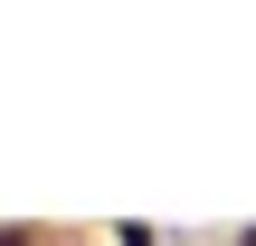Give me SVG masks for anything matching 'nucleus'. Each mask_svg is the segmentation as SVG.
Listing matches in <instances>:
<instances>
[{"label": "nucleus", "instance_id": "f257e3e1", "mask_svg": "<svg viewBox=\"0 0 256 246\" xmlns=\"http://www.w3.org/2000/svg\"><path fill=\"white\" fill-rule=\"evenodd\" d=\"M0 246H28V228H0Z\"/></svg>", "mask_w": 256, "mask_h": 246}, {"label": "nucleus", "instance_id": "f03ea898", "mask_svg": "<svg viewBox=\"0 0 256 246\" xmlns=\"http://www.w3.org/2000/svg\"><path fill=\"white\" fill-rule=\"evenodd\" d=\"M247 246H256V237H247Z\"/></svg>", "mask_w": 256, "mask_h": 246}]
</instances>
